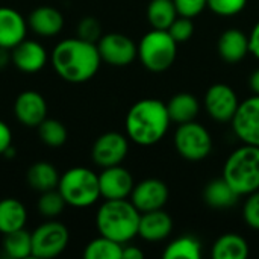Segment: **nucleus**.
I'll return each instance as SVG.
<instances>
[{
    "label": "nucleus",
    "instance_id": "f3484780",
    "mask_svg": "<svg viewBox=\"0 0 259 259\" xmlns=\"http://www.w3.org/2000/svg\"><path fill=\"white\" fill-rule=\"evenodd\" d=\"M27 20L14 8L0 6V47L12 49L26 38Z\"/></svg>",
    "mask_w": 259,
    "mask_h": 259
},
{
    "label": "nucleus",
    "instance_id": "72a5a7b5",
    "mask_svg": "<svg viewBox=\"0 0 259 259\" xmlns=\"http://www.w3.org/2000/svg\"><path fill=\"white\" fill-rule=\"evenodd\" d=\"M77 36L97 44L102 38V24L96 17H83L77 24Z\"/></svg>",
    "mask_w": 259,
    "mask_h": 259
},
{
    "label": "nucleus",
    "instance_id": "ddd939ff",
    "mask_svg": "<svg viewBox=\"0 0 259 259\" xmlns=\"http://www.w3.org/2000/svg\"><path fill=\"white\" fill-rule=\"evenodd\" d=\"M134 178L129 170L120 165L106 167L99 175L100 197L105 200H118L131 197L134 190Z\"/></svg>",
    "mask_w": 259,
    "mask_h": 259
},
{
    "label": "nucleus",
    "instance_id": "9b49d317",
    "mask_svg": "<svg viewBox=\"0 0 259 259\" xmlns=\"http://www.w3.org/2000/svg\"><path fill=\"white\" fill-rule=\"evenodd\" d=\"M231 123L235 135L243 144L259 147V96L253 94L240 102Z\"/></svg>",
    "mask_w": 259,
    "mask_h": 259
},
{
    "label": "nucleus",
    "instance_id": "cd10ccee",
    "mask_svg": "<svg viewBox=\"0 0 259 259\" xmlns=\"http://www.w3.org/2000/svg\"><path fill=\"white\" fill-rule=\"evenodd\" d=\"M162 256L165 259H200L202 256V246L200 241L191 235H184L171 241Z\"/></svg>",
    "mask_w": 259,
    "mask_h": 259
},
{
    "label": "nucleus",
    "instance_id": "0eeeda50",
    "mask_svg": "<svg viewBox=\"0 0 259 259\" xmlns=\"http://www.w3.org/2000/svg\"><path fill=\"white\" fill-rule=\"evenodd\" d=\"M175 147L187 161H203L212 152V137L209 131L197 121L182 123L175 134Z\"/></svg>",
    "mask_w": 259,
    "mask_h": 259
},
{
    "label": "nucleus",
    "instance_id": "9d476101",
    "mask_svg": "<svg viewBox=\"0 0 259 259\" xmlns=\"http://www.w3.org/2000/svg\"><path fill=\"white\" fill-rule=\"evenodd\" d=\"M129 152V141L120 132L102 134L93 144L91 158L96 165L106 168L112 165H120Z\"/></svg>",
    "mask_w": 259,
    "mask_h": 259
},
{
    "label": "nucleus",
    "instance_id": "f03ea898",
    "mask_svg": "<svg viewBox=\"0 0 259 259\" xmlns=\"http://www.w3.org/2000/svg\"><path fill=\"white\" fill-rule=\"evenodd\" d=\"M170 123L165 103L158 99H143L126 114V135L138 146H153L165 137Z\"/></svg>",
    "mask_w": 259,
    "mask_h": 259
},
{
    "label": "nucleus",
    "instance_id": "7ed1b4c3",
    "mask_svg": "<svg viewBox=\"0 0 259 259\" xmlns=\"http://www.w3.org/2000/svg\"><path fill=\"white\" fill-rule=\"evenodd\" d=\"M141 212L127 199L105 200L96 214V226L100 235L120 244H127L138 235Z\"/></svg>",
    "mask_w": 259,
    "mask_h": 259
},
{
    "label": "nucleus",
    "instance_id": "2eb2a0df",
    "mask_svg": "<svg viewBox=\"0 0 259 259\" xmlns=\"http://www.w3.org/2000/svg\"><path fill=\"white\" fill-rule=\"evenodd\" d=\"M14 115L20 124L38 127L47 118V102L38 91H23L14 102Z\"/></svg>",
    "mask_w": 259,
    "mask_h": 259
},
{
    "label": "nucleus",
    "instance_id": "412c9836",
    "mask_svg": "<svg viewBox=\"0 0 259 259\" xmlns=\"http://www.w3.org/2000/svg\"><path fill=\"white\" fill-rule=\"evenodd\" d=\"M27 222L26 206L15 197H5L0 200V234L6 235L23 229Z\"/></svg>",
    "mask_w": 259,
    "mask_h": 259
},
{
    "label": "nucleus",
    "instance_id": "423d86ee",
    "mask_svg": "<svg viewBox=\"0 0 259 259\" xmlns=\"http://www.w3.org/2000/svg\"><path fill=\"white\" fill-rule=\"evenodd\" d=\"M178 56V42L167 30L152 29L138 44V58L144 68L153 73L168 70Z\"/></svg>",
    "mask_w": 259,
    "mask_h": 259
},
{
    "label": "nucleus",
    "instance_id": "ea45409f",
    "mask_svg": "<svg viewBox=\"0 0 259 259\" xmlns=\"http://www.w3.org/2000/svg\"><path fill=\"white\" fill-rule=\"evenodd\" d=\"M9 64H12V58H11V50L0 47V70H5Z\"/></svg>",
    "mask_w": 259,
    "mask_h": 259
},
{
    "label": "nucleus",
    "instance_id": "dca6fc26",
    "mask_svg": "<svg viewBox=\"0 0 259 259\" xmlns=\"http://www.w3.org/2000/svg\"><path fill=\"white\" fill-rule=\"evenodd\" d=\"M12 65L23 73H38L41 71L49 59L47 50L44 46L33 39H23L15 47L11 49Z\"/></svg>",
    "mask_w": 259,
    "mask_h": 259
},
{
    "label": "nucleus",
    "instance_id": "aec40b11",
    "mask_svg": "<svg viewBox=\"0 0 259 259\" xmlns=\"http://www.w3.org/2000/svg\"><path fill=\"white\" fill-rule=\"evenodd\" d=\"M217 50L222 59L229 64H237L249 53V36L240 29H228L220 35Z\"/></svg>",
    "mask_w": 259,
    "mask_h": 259
},
{
    "label": "nucleus",
    "instance_id": "6ab92c4d",
    "mask_svg": "<svg viewBox=\"0 0 259 259\" xmlns=\"http://www.w3.org/2000/svg\"><path fill=\"white\" fill-rule=\"evenodd\" d=\"M27 27L44 38L58 35L64 27V15L53 6H38L27 17Z\"/></svg>",
    "mask_w": 259,
    "mask_h": 259
},
{
    "label": "nucleus",
    "instance_id": "39448f33",
    "mask_svg": "<svg viewBox=\"0 0 259 259\" xmlns=\"http://www.w3.org/2000/svg\"><path fill=\"white\" fill-rule=\"evenodd\" d=\"M58 191L73 208H88L100 199L99 175L87 167H73L61 175Z\"/></svg>",
    "mask_w": 259,
    "mask_h": 259
},
{
    "label": "nucleus",
    "instance_id": "f8f14e48",
    "mask_svg": "<svg viewBox=\"0 0 259 259\" xmlns=\"http://www.w3.org/2000/svg\"><path fill=\"white\" fill-rule=\"evenodd\" d=\"M205 109L211 118L220 123L231 121L240 105L237 93L226 83H214L205 93Z\"/></svg>",
    "mask_w": 259,
    "mask_h": 259
},
{
    "label": "nucleus",
    "instance_id": "f704fd0d",
    "mask_svg": "<svg viewBox=\"0 0 259 259\" xmlns=\"http://www.w3.org/2000/svg\"><path fill=\"white\" fill-rule=\"evenodd\" d=\"M243 219L249 228L259 231V190L249 194L243 208Z\"/></svg>",
    "mask_w": 259,
    "mask_h": 259
},
{
    "label": "nucleus",
    "instance_id": "a19ab883",
    "mask_svg": "<svg viewBox=\"0 0 259 259\" xmlns=\"http://www.w3.org/2000/svg\"><path fill=\"white\" fill-rule=\"evenodd\" d=\"M249 85L253 91V94L259 96V70H255L250 76V80H249Z\"/></svg>",
    "mask_w": 259,
    "mask_h": 259
},
{
    "label": "nucleus",
    "instance_id": "2f4dec72",
    "mask_svg": "<svg viewBox=\"0 0 259 259\" xmlns=\"http://www.w3.org/2000/svg\"><path fill=\"white\" fill-rule=\"evenodd\" d=\"M167 32L171 35V38L178 44H182V42H187L193 36V33H194V24H193L191 18L178 15V18L167 29Z\"/></svg>",
    "mask_w": 259,
    "mask_h": 259
},
{
    "label": "nucleus",
    "instance_id": "b1692460",
    "mask_svg": "<svg viewBox=\"0 0 259 259\" xmlns=\"http://www.w3.org/2000/svg\"><path fill=\"white\" fill-rule=\"evenodd\" d=\"M214 259H246L249 256V243L238 234H225L212 246Z\"/></svg>",
    "mask_w": 259,
    "mask_h": 259
},
{
    "label": "nucleus",
    "instance_id": "c85d7f7f",
    "mask_svg": "<svg viewBox=\"0 0 259 259\" xmlns=\"http://www.w3.org/2000/svg\"><path fill=\"white\" fill-rule=\"evenodd\" d=\"M123 246L103 235L91 240L83 250L85 259H121Z\"/></svg>",
    "mask_w": 259,
    "mask_h": 259
},
{
    "label": "nucleus",
    "instance_id": "4468645a",
    "mask_svg": "<svg viewBox=\"0 0 259 259\" xmlns=\"http://www.w3.org/2000/svg\"><path fill=\"white\" fill-rule=\"evenodd\" d=\"M168 200V188L159 179H144L134 185L131 193V202L143 214L149 211L162 209Z\"/></svg>",
    "mask_w": 259,
    "mask_h": 259
},
{
    "label": "nucleus",
    "instance_id": "1a4fd4ad",
    "mask_svg": "<svg viewBox=\"0 0 259 259\" xmlns=\"http://www.w3.org/2000/svg\"><path fill=\"white\" fill-rule=\"evenodd\" d=\"M97 49L102 62H106L112 67H126L138 56V46L134 42V39L118 32L102 35V38L97 41Z\"/></svg>",
    "mask_w": 259,
    "mask_h": 259
},
{
    "label": "nucleus",
    "instance_id": "bb28decb",
    "mask_svg": "<svg viewBox=\"0 0 259 259\" xmlns=\"http://www.w3.org/2000/svg\"><path fill=\"white\" fill-rule=\"evenodd\" d=\"M178 9L173 0H150L147 6V21L153 29L167 30L178 18Z\"/></svg>",
    "mask_w": 259,
    "mask_h": 259
},
{
    "label": "nucleus",
    "instance_id": "a878e982",
    "mask_svg": "<svg viewBox=\"0 0 259 259\" xmlns=\"http://www.w3.org/2000/svg\"><path fill=\"white\" fill-rule=\"evenodd\" d=\"M3 253L6 258L26 259L32 256V232L23 229L6 234L3 238Z\"/></svg>",
    "mask_w": 259,
    "mask_h": 259
},
{
    "label": "nucleus",
    "instance_id": "4be33fe9",
    "mask_svg": "<svg viewBox=\"0 0 259 259\" xmlns=\"http://www.w3.org/2000/svg\"><path fill=\"white\" fill-rule=\"evenodd\" d=\"M61 175L58 173L56 167L47 161H38L32 164L26 173V181L29 187L38 193H44L49 190L58 188Z\"/></svg>",
    "mask_w": 259,
    "mask_h": 259
},
{
    "label": "nucleus",
    "instance_id": "f257e3e1",
    "mask_svg": "<svg viewBox=\"0 0 259 259\" xmlns=\"http://www.w3.org/2000/svg\"><path fill=\"white\" fill-rule=\"evenodd\" d=\"M50 62L65 82L83 83L97 74L102 58L97 44L76 36L59 41L50 53Z\"/></svg>",
    "mask_w": 259,
    "mask_h": 259
},
{
    "label": "nucleus",
    "instance_id": "5701e85b",
    "mask_svg": "<svg viewBox=\"0 0 259 259\" xmlns=\"http://www.w3.org/2000/svg\"><path fill=\"white\" fill-rule=\"evenodd\" d=\"M167 111H168L171 121L182 124V123L196 120V117L200 111V105H199V100L193 94L178 93L168 100Z\"/></svg>",
    "mask_w": 259,
    "mask_h": 259
},
{
    "label": "nucleus",
    "instance_id": "c756f323",
    "mask_svg": "<svg viewBox=\"0 0 259 259\" xmlns=\"http://www.w3.org/2000/svg\"><path fill=\"white\" fill-rule=\"evenodd\" d=\"M36 129H38V137H39L41 143L49 147H61L65 144V141L68 138L67 127L64 126L62 121H59L56 118L47 117L44 121H41V124Z\"/></svg>",
    "mask_w": 259,
    "mask_h": 259
},
{
    "label": "nucleus",
    "instance_id": "a211bd4d",
    "mask_svg": "<svg viewBox=\"0 0 259 259\" xmlns=\"http://www.w3.org/2000/svg\"><path fill=\"white\" fill-rule=\"evenodd\" d=\"M171 231H173V220L162 209L143 212L140 217L138 235L144 241L149 243L164 241L170 237Z\"/></svg>",
    "mask_w": 259,
    "mask_h": 259
},
{
    "label": "nucleus",
    "instance_id": "393cba45",
    "mask_svg": "<svg viewBox=\"0 0 259 259\" xmlns=\"http://www.w3.org/2000/svg\"><path fill=\"white\" fill-rule=\"evenodd\" d=\"M238 197L240 196L231 188V185L223 178L211 181L203 190V199L206 205L215 209H225L234 206L238 202Z\"/></svg>",
    "mask_w": 259,
    "mask_h": 259
},
{
    "label": "nucleus",
    "instance_id": "e433bc0d",
    "mask_svg": "<svg viewBox=\"0 0 259 259\" xmlns=\"http://www.w3.org/2000/svg\"><path fill=\"white\" fill-rule=\"evenodd\" d=\"M11 146H12V131L3 120H0V156H3V153Z\"/></svg>",
    "mask_w": 259,
    "mask_h": 259
},
{
    "label": "nucleus",
    "instance_id": "473e14b6",
    "mask_svg": "<svg viewBox=\"0 0 259 259\" xmlns=\"http://www.w3.org/2000/svg\"><path fill=\"white\" fill-rule=\"evenodd\" d=\"M249 0H208V8L220 17H232L240 14Z\"/></svg>",
    "mask_w": 259,
    "mask_h": 259
},
{
    "label": "nucleus",
    "instance_id": "6e6552de",
    "mask_svg": "<svg viewBox=\"0 0 259 259\" xmlns=\"http://www.w3.org/2000/svg\"><path fill=\"white\" fill-rule=\"evenodd\" d=\"M68 241L70 232L67 226L52 219L32 232V256L39 259L56 258L67 249Z\"/></svg>",
    "mask_w": 259,
    "mask_h": 259
},
{
    "label": "nucleus",
    "instance_id": "7c9ffc66",
    "mask_svg": "<svg viewBox=\"0 0 259 259\" xmlns=\"http://www.w3.org/2000/svg\"><path fill=\"white\" fill-rule=\"evenodd\" d=\"M65 206H67V203H65L64 197L61 196V193L58 191V188L41 193L38 203H36L38 212L49 220L59 217L64 212Z\"/></svg>",
    "mask_w": 259,
    "mask_h": 259
},
{
    "label": "nucleus",
    "instance_id": "20e7f679",
    "mask_svg": "<svg viewBox=\"0 0 259 259\" xmlns=\"http://www.w3.org/2000/svg\"><path fill=\"white\" fill-rule=\"evenodd\" d=\"M223 179L238 196L259 190V147L244 144L234 150L225 162Z\"/></svg>",
    "mask_w": 259,
    "mask_h": 259
},
{
    "label": "nucleus",
    "instance_id": "4c0bfd02",
    "mask_svg": "<svg viewBox=\"0 0 259 259\" xmlns=\"http://www.w3.org/2000/svg\"><path fill=\"white\" fill-rule=\"evenodd\" d=\"M249 53H252L256 59H259V21L253 26L249 35Z\"/></svg>",
    "mask_w": 259,
    "mask_h": 259
},
{
    "label": "nucleus",
    "instance_id": "c9c22d12",
    "mask_svg": "<svg viewBox=\"0 0 259 259\" xmlns=\"http://www.w3.org/2000/svg\"><path fill=\"white\" fill-rule=\"evenodd\" d=\"M175 6L178 9V14L182 17H197L203 12L205 8H208V0H173Z\"/></svg>",
    "mask_w": 259,
    "mask_h": 259
},
{
    "label": "nucleus",
    "instance_id": "58836bf2",
    "mask_svg": "<svg viewBox=\"0 0 259 259\" xmlns=\"http://www.w3.org/2000/svg\"><path fill=\"white\" fill-rule=\"evenodd\" d=\"M144 253L135 246H123L121 259H143Z\"/></svg>",
    "mask_w": 259,
    "mask_h": 259
}]
</instances>
